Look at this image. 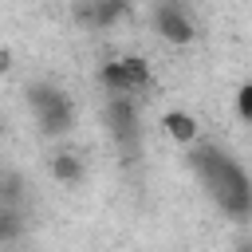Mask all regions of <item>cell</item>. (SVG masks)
I'll return each mask as SVG.
<instances>
[{
	"mask_svg": "<svg viewBox=\"0 0 252 252\" xmlns=\"http://www.w3.org/2000/svg\"><path fill=\"white\" fill-rule=\"evenodd\" d=\"M189 161H193L197 177L205 181V189L213 193V201L220 205V213H228L236 220H244L252 213V181L228 154H220L213 146H197Z\"/></svg>",
	"mask_w": 252,
	"mask_h": 252,
	"instance_id": "1",
	"label": "cell"
},
{
	"mask_svg": "<svg viewBox=\"0 0 252 252\" xmlns=\"http://www.w3.org/2000/svg\"><path fill=\"white\" fill-rule=\"evenodd\" d=\"M28 98H32L35 122H39L47 134H67V130H71L75 106H71L67 91H59V87H51V83H35V87L28 91Z\"/></svg>",
	"mask_w": 252,
	"mask_h": 252,
	"instance_id": "2",
	"label": "cell"
},
{
	"mask_svg": "<svg viewBox=\"0 0 252 252\" xmlns=\"http://www.w3.org/2000/svg\"><path fill=\"white\" fill-rule=\"evenodd\" d=\"M98 79H102V87H106L114 98H130L134 91L150 87V63H146L142 55H122V59L102 63Z\"/></svg>",
	"mask_w": 252,
	"mask_h": 252,
	"instance_id": "3",
	"label": "cell"
},
{
	"mask_svg": "<svg viewBox=\"0 0 252 252\" xmlns=\"http://www.w3.org/2000/svg\"><path fill=\"white\" fill-rule=\"evenodd\" d=\"M154 28H158V35L169 39V43H189V39H193V20H189V12H185L181 4H169V0L154 8Z\"/></svg>",
	"mask_w": 252,
	"mask_h": 252,
	"instance_id": "4",
	"label": "cell"
},
{
	"mask_svg": "<svg viewBox=\"0 0 252 252\" xmlns=\"http://www.w3.org/2000/svg\"><path fill=\"white\" fill-rule=\"evenodd\" d=\"M106 118H110V130H114L118 142H134L138 138V110H134L130 98H110Z\"/></svg>",
	"mask_w": 252,
	"mask_h": 252,
	"instance_id": "5",
	"label": "cell"
},
{
	"mask_svg": "<svg viewBox=\"0 0 252 252\" xmlns=\"http://www.w3.org/2000/svg\"><path fill=\"white\" fill-rule=\"evenodd\" d=\"M161 130H165L177 146H193V142H197V122H193V114H185V110L161 114Z\"/></svg>",
	"mask_w": 252,
	"mask_h": 252,
	"instance_id": "6",
	"label": "cell"
},
{
	"mask_svg": "<svg viewBox=\"0 0 252 252\" xmlns=\"http://www.w3.org/2000/svg\"><path fill=\"white\" fill-rule=\"evenodd\" d=\"M75 12H79V20H87L91 28H110L114 20L126 16V4H79Z\"/></svg>",
	"mask_w": 252,
	"mask_h": 252,
	"instance_id": "7",
	"label": "cell"
},
{
	"mask_svg": "<svg viewBox=\"0 0 252 252\" xmlns=\"http://www.w3.org/2000/svg\"><path fill=\"white\" fill-rule=\"evenodd\" d=\"M51 177L63 181V185H75V181L83 177V161H79L75 154H55V158H51Z\"/></svg>",
	"mask_w": 252,
	"mask_h": 252,
	"instance_id": "8",
	"label": "cell"
},
{
	"mask_svg": "<svg viewBox=\"0 0 252 252\" xmlns=\"http://www.w3.org/2000/svg\"><path fill=\"white\" fill-rule=\"evenodd\" d=\"M236 114H240L244 122H252V83H244V87L236 91Z\"/></svg>",
	"mask_w": 252,
	"mask_h": 252,
	"instance_id": "9",
	"label": "cell"
},
{
	"mask_svg": "<svg viewBox=\"0 0 252 252\" xmlns=\"http://www.w3.org/2000/svg\"><path fill=\"white\" fill-rule=\"evenodd\" d=\"M240 252H252V248H240Z\"/></svg>",
	"mask_w": 252,
	"mask_h": 252,
	"instance_id": "10",
	"label": "cell"
}]
</instances>
